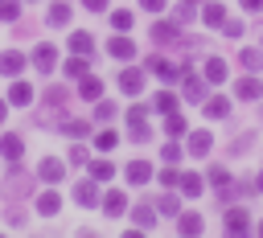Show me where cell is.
<instances>
[{
	"instance_id": "obj_1",
	"label": "cell",
	"mask_w": 263,
	"mask_h": 238,
	"mask_svg": "<svg viewBox=\"0 0 263 238\" xmlns=\"http://www.w3.org/2000/svg\"><path fill=\"white\" fill-rule=\"evenodd\" d=\"M148 70H152L160 82H177V78L185 74V70H181V66H173L168 57H148Z\"/></svg>"
},
{
	"instance_id": "obj_2",
	"label": "cell",
	"mask_w": 263,
	"mask_h": 238,
	"mask_svg": "<svg viewBox=\"0 0 263 238\" xmlns=\"http://www.w3.org/2000/svg\"><path fill=\"white\" fill-rule=\"evenodd\" d=\"M74 201H78L82 209L99 205V181H95V176H90V181H78V185H74Z\"/></svg>"
},
{
	"instance_id": "obj_3",
	"label": "cell",
	"mask_w": 263,
	"mask_h": 238,
	"mask_svg": "<svg viewBox=\"0 0 263 238\" xmlns=\"http://www.w3.org/2000/svg\"><path fill=\"white\" fill-rule=\"evenodd\" d=\"M152 41H156V45H173V41H181L177 21H156V25H152Z\"/></svg>"
},
{
	"instance_id": "obj_4",
	"label": "cell",
	"mask_w": 263,
	"mask_h": 238,
	"mask_svg": "<svg viewBox=\"0 0 263 238\" xmlns=\"http://www.w3.org/2000/svg\"><path fill=\"white\" fill-rule=\"evenodd\" d=\"M181 70H185V98L189 103H201L205 98V78H197L189 66H181Z\"/></svg>"
},
{
	"instance_id": "obj_5",
	"label": "cell",
	"mask_w": 263,
	"mask_h": 238,
	"mask_svg": "<svg viewBox=\"0 0 263 238\" xmlns=\"http://www.w3.org/2000/svg\"><path fill=\"white\" fill-rule=\"evenodd\" d=\"M222 222H226V234H247L251 230V213L247 209H226Z\"/></svg>"
},
{
	"instance_id": "obj_6",
	"label": "cell",
	"mask_w": 263,
	"mask_h": 238,
	"mask_svg": "<svg viewBox=\"0 0 263 238\" xmlns=\"http://www.w3.org/2000/svg\"><path fill=\"white\" fill-rule=\"evenodd\" d=\"M107 53L119 57V62H127V57H136V41H132V37H111V41H107Z\"/></svg>"
},
{
	"instance_id": "obj_7",
	"label": "cell",
	"mask_w": 263,
	"mask_h": 238,
	"mask_svg": "<svg viewBox=\"0 0 263 238\" xmlns=\"http://www.w3.org/2000/svg\"><path fill=\"white\" fill-rule=\"evenodd\" d=\"M33 66H37L41 74H53V66H58V53H53V45H37V49H33Z\"/></svg>"
},
{
	"instance_id": "obj_8",
	"label": "cell",
	"mask_w": 263,
	"mask_h": 238,
	"mask_svg": "<svg viewBox=\"0 0 263 238\" xmlns=\"http://www.w3.org/2000/svg\"><path fill=\"white\" fill-rule=\"evenodd\" d=\"M37 176H41V181H49V185H58V181L66 176V168H62V160H58V156H45V160H41V168H37Z\"/></svg>"
},
{
	"instance_id": "obj_9",
	"label": "cell",
	"mask_w": 263,
	"mask_h": 238,
	"mask_svg": "<svg viewBox=\"0 0 263 238\" xmlns=\"http://www.w3.org/2000/svg\"><path fill=\"white\" fill-rule=\"evenodd\" d=\"M25 70V53H16V49H8V53H0V74H8V78H16Z\"/></svg>"
},
{
	"instance_id": "obj_10",
	"label": "cell",
	"mask_w": 263,
	"mask_h": 238,
	"mask_svg": "<svg viewBox=\"0 0 263 238\" xmlns=\"http://www.w3.org/2000/svg\"><path fill=\"white\" fill-rule=\"evenodd\" d=\"M119 90L123 94H140L144 90V70H123L119 74Z\"/></svg>"
},
{
	"instance_id": "obj_11",
	"label": "cell",
	"mask_w": 263,
	"mask_h": 238,
	"mask_svg": "<svg viewBox=\"0 0 263 238\" xmlns=\"http://www.w3.org/2000/svg\"><path fill=\"white\" fill-rule=\"evenodd\" d=\"M234 94H238L242 103H255V98L263 94V82H259V78H238V86H234Z\"/></svg>"
},
{
	"instance_id": "obj_12",
	"label": "cell",
	"mask_w": 263,
	"mask_h": 238,
	"mask_svg": "<svg viewBox=\"0 0 263 238\" xmlns=\"http://www.w3.org/2000/svg\"><path fill=\"white\" fill-rule=\"evenodd\" d=\"M103 213H107V217H119V213H127V197H123L119 189H111V193L103 197Z\"/></svg>"
},
{
	"instance_id": "obj_13",
	"label": "cell",
	"mask_w": 263,
	"mask_h": 238,
	"mask_svg": "<svg viewBox=\"0 0 263 238\" xmlns=\"http://www.w3.org/2000/svg\"><path fill=\"white\" fill-rule=\"evenodd\" d=\"M214 148V135L210 131H189V156H205Z\"/></svg>"
},
{
	"instance_id": "obj_14",
	"label": "cell",
	"mask_w": 263,
	"mask_h": 238,
	"mask_svg": "<svg viewBox=\"0 0 263 238\" xmlns=\"http://www.w3.org/2000/svg\"><path fill=\"white\" fill-rule=\"evenodd\" d=\"M127 181H132V185H148V181H152V164H148V160H132V164H127Z\"/></svg>"
},
{
	"instance_id": "obj_15",
	"label": "cell",
	"mask_w": 263,
	"mask_h": 238,
	"mask_svg": "<svg viewBox=\"0 0 263 238\" xmlns=\"http://www.w3.org/2000/svg\"><path fill=\"white\" fill-rule=\"evenodd\" d=\"M0 152H4V160H21L25 156V140L21 135H4L0 140Z\"/></svg>"
},
{
	"instance_id": "obj_16",
	"label": "cell",
	"mask_w": 263,
	"mask_h": 238,
	"mask_svg": "<svg viewBox=\"0 0 263 238\" xmlns=\"http://www.w3.org/2000/svg\"><path fill=\"white\" fill-rule=\"evenodd\" d=\"M29 98H33V86H29V82H12L8 103H12V107H29Z\"/></svg>"
},
{
	"instance_id": "obj_17",
	"label": "cell",
	"mask_w": 263,
	"mask_h": 238,
	"mask_svg": "<svg viewBox=\"0 0 263 238\" xmlns=\"http://www.w3.org/2000/svg\"><path fill=\"white\" fill-rule=\"evenodd\" d=\"M58 209H62V197H58V193H53V189H49V193H41V197H37V213H45V217H53V213H58Z\"/></svg>"
},
{
	"instance_id": "obj_18",
	"label": "cell",
	"mask_w": 263,
	"mask_h": 238,
	"mask_svg": "<svg viewBox=\"0 0 263 238\" xmlns=\"http://www.w3.org/2000/svg\"><path fill=\"white\" fill-rule=\"evenodd\" d=\"M78 94H82V98H90V103H95V98H99V94H103V82H99V78H90V74H82V82H78Z\"/></svg>"
},
{
	"instance_id": "obj_19",
	"label": "cell",
	"mask_w": 263,
	"mask_h": 238,
	"mask_svg": "<svg viewBox=\"0 0 263 238\" xmlns=\"http://www.w3.org/2000/svg\"><path fill=\"white\" fill-rule=\"evenodd\" d=\"M205 115H210V119H226V115H230V98H222V94H214V98L205 103Z\"/></svg>"
},
{
	"instance_id": "obj_20",
	"label": "cell",
	"mask_w": 263,
	"mask_h": 238,
	"mask_svg": "<svg viewBox=\"0 0 263 238\" xmlns=\"http://www.w3.org/2000/svg\"><path fill=\"white\" fill-rule=\"evenodd\" d=\"M132 222H136L140 230H148V226H156V209H152V205H136V209H132Z\"/></svg>"
},
{
	"instance_id": "obj_21",
	"label": "cell",
	"mask_w": 263,
	"mask_h": 238,
	"mask_svg": "<svg viewBox=\"0 0 263 238\" xmlns=\"http://www.w3.org/2000/svg\"><path fill=\"white\" fill-rule=\"evenodd\" d=\"M201 21H205L210 29H218V25H226V8H222V4H205V12H201Z\"/></svg>"
},
{
	"instance_id": "obj_22",
	"label": "cell",
	"mask_w": 263,
	"mask_h": 238,
	"mask_svg": "<svg viewBox=\"0 0 263 238\" xmlns=\"http://www.w3.org/2000/svg\"><path fill=\"white\" fill-rule=\"evenodd\" d=\"M70 49H74V53H82V57H90V53H95L90 33H74V37H70Z\"/></svg>"
},
{
	"instance_id": "obj_23",
	"label": "cell",
	"mask_w": 263,
	"mask_h": 238,
	"mask_svg": "<svg viewBox=\"0 0 263 238\" xmlns=\"http://www.w3.org/2000/svg\"><path fill=\"white\" fill-rule=\"evenodd\" d=\"M205 82H226V62L222 57H210L205 62Z\"/></svg>"
},
{
	"instance_id": "obj_24",
	"label": "cell",
	"mask_w": 263,
	"mask_h": 238,
	"mask_svg": "<svg viewBox=\"0 0 263 238\" xmlns=\"http://www.w3.org/2000/svg\"><path fill=\"white\" fill-rule=\"evenodd\" d=\"M152 111H160V115H168V111H177V94H173V90H160V94L152 98Z\"/></svg>"
},
{
	"instance_id": "obj_25",
	"label": "cell",
	"mask_w": 263,
	"mask_h": 238,
	"mask_svg": "<svg viewBox=\"0 0 263 238\" xmlns=\"http://www.w3.org/2000/svg\"><path fill=\"white\" fill-rule=\"evenodd\" d=\"M66 21H70V4H53V8L45 12V25H53V29L66 25Z\"/></svg>"
},
{
	"instance_id": "obj_26",
	"label": "cell",
	"mask_w": 263,
	"mask_h": 238,
	"mask_svg": "<svg viewBox=\"0 0 263 238\" xmlns=\"http://www.w3.org/2000/svg\"><path fill=\"white\" fill-rule=\"evenodd\" d=\"M177 185H181V193H185V197H197V193H201V176H197V172H185Z\"/></svg>"
},
{
	"instance_id": "obj_27",
	"label": "cell",
	"mask_w": 263,
	"mask_h": 238,
	"mask_svg": "<svg viewBox=\"0 0 263 238\" xmlns=\"http://www.w3.org/2000/svg\"><path fill=\"white\" fill-rule=\"evenodd\" d=\"M177 230H181V234H201V217H197V213H181V217H177Z\"/></svg>"
},
{
	"instance_id": "obj_28",
	"label": "cell",
	"mask_w": 263,
	"mask_h": 238,
	"mask_svg": "<svg viewBox=\"0 0 263 238\" xmlns=\"http://www.w3.org/2000/svg\"><path fill=\"white\" fill-rule=\"evenodd\" d=\"M238 62H242L247 70H259V66H263V49H251V45H247V49L238 53Z\"/></svg>"
},
{
	"instance_id": "obj_29",
	"label": "cell",
	"mask_w": 263,
	"mask_h": 238,
	"mask_svg": "<svg viewBox=\"0 0 263 238\" xmlns=\"http://www.w3.org/2000/svg\"><path fill=\"white\" fill-rule=\"evenodd\" d=\"M62 131H66L70 140H78V135H86V131H90V123H86V119H66V123H62Z\"/></svg>"
},
{
	"instance_id": "obj_30",
	"label": "cell",
	"mask_w": 263,
	"mask_h": 238,
	"mask_svg": "<svg viewBox=\"0 0 263 238\" xmlns=\"http://www.w3.org/2000/svg\"><path fill=\"white\" fill-rule=\"evenodd\" d=\"M90 176H95V181H111V176H115V164H111V160H95V164H90Z\"/></svg>"
},
{
	"instance_id": "obj_31",
	"label": "cell",
	"mask_w": 263,
	"mask_h": 238,
	"mask_svg": "<svg viewBox=\"0 0 263 238\" xmlns=\"http://www.w3.org/2000/svg\"><path fill=\"white\" fill-rule=\"evenodd\" d=\"M82 74H86V57H82V53H74V57L66 62V78H82Z\"/></svg>"
},
{
	"instance_id": "obj_32",
	"label": "cell",
	"mask_w": 263,
	"mask_h": 238,
	"mask_svg": "<svg viewBox=\"0 0 263 238\" xmlns=\"http://www.w3.org/2000/svg\"><path fill=\"white\" fill-rule=\"evenodd\" d=\"M164 131H168V135H181V131H185V115L168 111V115H164Z\"/></svg>"
},
{
	"instance_id": "obj_33",
	"label": "cell",
	"mask_w": 263,
	"mask_h": 238,
	"mask_svg": "<svg viewBox=\"0 0 263 238\" xmlns=\"http://www.w3.org/2000/svg\"><path fill=\"white\" fill-rule=\"evenodd\" d=\"M115 144H119V135H115V131H111V127H107V131H99V135H95V148H99V152H111V148H115Z\"/></svg>"
},
{
	"instance_id": "obj_34",
	"label": "cell",
	"mask_w": 263,
	"mask_h": 238,
	"mask_svg": "<svg viewBox=\"0 0 263 238\" xmlns=\"http://www.w3.org/2000/svg\"><path fill=\"white\" fill-rule=\"evenodd\" d=\"M21 16V0H0V21H16Z\"/></svg>"
},
{
	"instance_id": "obj_35",
	"label": "cell",
	"mask_w": 263,
	"mask_h": 238,
	"mask_svg": "<svg viewBox=\"0 0 263 238\" xmlns=\"http://www.w3.org/2000/svg\"><path fill=\"white\" fill-rule=\"evenodd\" d=\"M111 25H115L119 33H123V29H132V12H127V8H115V12H111Z\"/></svg>"
},
{
	"instance_id": "obj_36",
	"label": "cell",
	"mask_w": 263,
	"mask_h": 238,
	"mask_svg": "<svg viewBox=\"0 0 263 238\" xmlns=\"http://www.w3.org/2000/svg\"><path fill=\"white\" fill-rule=\"evenodd\" d=\"M210 185L214 189H226L230 185V168H210Z\"/></svg>"
},
{
	"instance_id": "obj_37",
	"label": "cell",
	"mask_w": 263,
	"mask_h": 238,
	"mask_svg": "<svg viewBox=\"0 0 263 238\" xmlns=\"http://www.w3.org/2000/svg\"><path fill=\"white\" fill-rule=\"evenodd\" d=\"M177 209H181V205H177V197H173V193H164V197H160V205H156V213H173V217H177Z\"/></svg>"
},
{
	"instance_id": "obj_38",
	"label": "cell",
	"mask_w": 263,
	"mask_h": 238,
	"mask_svg": "<svg viewBox=\"0 0 263 238\" xmlns=\"http://www.w3.org/2000/svg\"><path fill=\"white\" fill-rule=\"evenodd\" d=\"M95 119H103V123L115 119V103H99V107H95Z\"/></svg>"
},
{
	"instance_id": "obj_39",
	"label": "cell",
	"mask_w": 263,
	"mask_h": 238,
	"mask_svg": "<svg viewBox=\"0 0 263 238\" xmlns=\"http://www.w3.org/2000/svg\"><path fill=\"white\" fill-rule=\"evenodd\" d=\"M160 156H164L168 164H177V160H181V144H164V148H160Z\"/></svg>"
},
{
	"instance_id": "obj_40",
	"label": "cell",
	"mask_w": 263,
	"mask_h": 238,
	"mask_svg": "<svg viewBox=\"0 0 263 238\" xmlns=\"http://www.w3.org/2000/svg\"><path fill=\"white\" fill-rule=\"evenodd\" d=\"M177 16H181V21H193V16H197V8H193V0H181V8H177Z\"/></svg>"
},
{
	"instance_id": "obj_41",
	"label": "cell",
	"mask_w": 263,
	"mask_h": 238,
	"mask_svg": "<svg viewBox=\"0 0 263 238\" xmlns=\"http://www.w3.org/2000/svg\"><path fill=\"white\" fill-rule=\"evenodd\" d=\"M62 98H66V90H62V86H49V90H45V103H49V107H58Z\"/></svg>"
},
{
	"instance_id": "obj_42",
	"label": "cell",
	"mask_w": 263,
	"mask_h": 238,
	"mask_svg": "<svg viewBox=\"0 0 263 238\" xmlns=\"http://www.w3.org/2000/svg\"><path fill=\"white\" fill-rule=\"evenodd\" d=\"M144 119H148V107H132L127 111V123H144Z\"/></svg>"
},
{
	"instance_id": "obj_43",
	"label": "cell",
	"mask_w": 263,
	"mask_h": 238,
	"mask_svg": "<svg viewBox=\"0 0 263 238\" xmlns=\"http://www.w3.org/2000/svg\"><path fill=\"white\" fill-rule=\"evenodd\" d=\"M70 164H86V148H82V144L70 148Z\"/></svg>"
},
{
	"instance_id": "obj_44",
	"label": "cell",
	"mask_w": 263,
	"mask_h": 238,
	"mask_svg": "<svg viewBox=\"0 0 263 238\" xmlns=\"http://www.w3.org/2000/svg\"><path fill=\"white\" fill-rule=\"evenodd\" d=\"M177 181H181L177 168H160V185H177Z\"/></svg>"
},
{
	"instance_id": "obj_45",
	"label": "cell",
	"mask_w": 263,
	"mask_h": 238,
	"mask_svg": "<svg viewBox=\"0 0 263 238\" xmlns=\"http://www.w3.org/2000/svg\"><path fill=\"white\" fill-rule=\"evenodd\" d=\"M222 29H226V37H242V25H238V21H226Z\"/></svg>"
},
{
	"instance_id": "obj_46",
	"label": "cell",
	"mask_w": 263,
	"mask_h": 238,
	"mask_svg": "<svg viewBox=\"0 0 263 238\" xmlns=\"http://www.w3.org/2000/svg\"><path fill=\"white\" fill-rule=\"evenodd\" d=\"M140 4H144V8H148V12H160V8H164V4H168V0H140Z\"/></svg>"
},
{
	"instance_id": "obj_47",
	"label": "cell",
	"mask_w": 263,
	"mask_h": 238,
	"mask_svg": "<svg viewBox=\"0 0 263 238\" xmlns=\"http://www.w3.org/2000/svg\"><path fill=\"white\" fill-rule=\"evenodd\" d=\"M82 4H86V8H90V12H103V8H107V4H111V0H82Z\"/></svg>"
},
{
	"instance_id": "obj_48",
	"label": "cell",
	"mask_w": 263,
	"mask_h": 238,
	"mask_svg": "<svg viewBox=\"0 0 263 238\" xmlns=\"http://www.w3.org/2000/svg\"><path fill=\"white\" fill-rule=\"evenodd\" d=\"M242 8H247V12H259V8H263V0H242Z\"/></svg>"
},
{
	"instance_id": "obj_49",
	"label": "cell",
	"mask_w": 263,
	"mask_h": 238,
	"mask_svg": "<svg viewBox=\"0 0 263 238\" xmlns=\"http://www.w3.org/2000/svg\"><path fill=\"white\" fill-rule=\"evenodd\" d=\"M4 111H8V103H0V123H4Z\"/></svg>"
},
{
	"instance_id": "obj_50",
	"label": "cell",
	"mask_w": 263,
	"mask_h": 238,
	"mask_svg": "<svg viewBox=\"0 0 263 238\" xmlns=\"http://www.w3.org/2000/svg\"><path fill=\"white\" fill-rule=\"evenodd\" d=\"M255 189H259V193H263V172H259V181H255Z\"/></svg>"
},
{
	"instance_id": "obj_51",
	"label": "cell",
	"mask_w": 263,
	"mask_h": 238,
	"mask_svg": "<svg viewBox=\"0 0 263 238\" xmlns=\"http://www.w3.org/2000/svg\"><path fill=\"white\" fill-rule=\"evenodd\" d=\"M259 234H263V222H259Z\"/></svg>"
}]
</instances>
